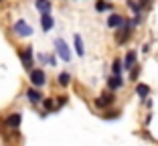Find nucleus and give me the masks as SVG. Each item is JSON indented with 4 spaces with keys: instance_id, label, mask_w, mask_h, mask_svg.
<instances>
[{
    "instance_id": "nucleus-1",
    "label": "nucleus",
    "mask_w": 158,
    "mask_h": 146,
    "mask_svg": "<svg viewBox=\"0 0 158 146\" xmlns=\"http://www.w3.org/2000/svg\"><path fill=\"white\" fill-rule=\"evenodd\" d=\"M134 37V24H132V19H126V23L122 24V28H118L114 33V41H116L118 47H124L132 41Z\"/></svg>"
},
{
    "instance_id": "nucleus-2",
    "label": "nucleus",
    "mask_w": 158,
    "mask_h": 146,
    "mask_svg": "<svg viewBox=\"0 0 158 146\" xmlns=\"http://www.w3.org/2000/svg\"><path fill=\"white\" fill-rule=\"evenodd\" d=\"M10 33H12L16 39H28V37L35 35V28H33V24H28L24 19H16L12 24H10Z\"/></svg>"
},
{
    "instance_id": "nucleus-3",
    "label": "nucleus",
    "mask_w": 158,
    "mask_h": 146,
    "mask_svg": "<svg viewBox=\"0 0 158 146\" xmlns=\"http://www.w3.org/2000/svg\"><path fill=\"white\" fill-rule=\"evenodd\" d=\"M19 59L23 63V67L27 69V73L31 69L37 67V57H35V47L33 45H24V47L19 49Z\"/></svg>"
},
{
    "instance_id": "nucleus-4",
    "label": "nucleus",
    "mask_w": 158,
    "mask_h": 146,
    "mask_svg": "<svg viewBox=\"0 0 158 146\" xmlns=\"http://www.w3.org/2000/svg\"><path fill=\"white\" fill-rule=\"evenodd\" d=\"M116 102H118V95L114 94V91H107V90H106V91H102L98 98L93 99V108L106 112V110L114 108V106H116Z\"/></svg>"
},
{
    "instance_id": "nucleus-5",
    "label": "nucleus",
    "mask_w": 158,
    "mask_h": 146,
    "mask_svg": "<svg viewBox=\"0 0 158 146\" xmlns=\"http://www.w3.org/2000/svg\"><path fill=\"white\" fill-rule=\"evenodd\" d=\"M28 83L37 87V90H43L47 83H49V77H47V71L43 67H35V69L28 71Z\"/></svg>"
},
{
    "instance_id": "nucleus-6",
    "label": "nucleus",
    "mask_w": 158,
    "mask_h": 146,
    "mask_svg": "<svg viewBox=\"0 0 158 146\" xmlns=\"http://www.w3.org/2000/svg\"><path fill=\"white\" fill-rule=\"evenodd\" d=\"M53 45H55V55H57V59H61V61H65V63H71L73 53H71L69 45L65 43V39H63V37H57L55 41H53Z\"/></svg>"
},
{
    "instance_id": "nucleus-7",
    "label": "nucleus",
    "mask_w": 158,
    "mask_h": 146,
    "mask_svg": "<svg viewBox=\"0 0 158 146\" xmlns=\"http://www.w3.org/2000/svg\"><path fill=\"white\" fill-rule=\"evenodd\" d=\"M20 124H23V114H20V112L6 114V118H4V128H6V130H10V132H19Z\"/></svg>"
},
{
    "instance_id": "nucleus-8",
    "label": "nucleus",
    "mask_w": 158,
    "mask_h": 146,
    "mask_svg": "<svg viewBox=\"0 0 158 146\" xmlns=\"http://www.w3.org/2000/svg\"><path fill=\"white\" fill-rule=\"evenodd\" d=\"M24 99H27L31 106H41L45 95H43V90H37L33 85H28L27 90H24Z\"/></svg>"
},
{
    "instance_id": "nucleus-9",
    "label": "nucleus",
    "mask_w": 158,
    "mask_h": 146,
    "mask_svg": "<svg viewBox=\"0 0 158 146\" xmlns=\"http://www.w3.org/2000/svg\"><path fill=\"white\" fill-rule=\"evenodd\" d=\"M126 23V16L122 12H118V10H114V12H110V16L106 19V27L112 28V31H118V28H122V24Z\"/></svg>"
},
{
    "instance_id": "nucleus-10",
    "label": "nucleus",
    "mask_w": 158,
    "mask_h": 146,
    "mask_svg": "<svg viewBox=\"0 0 158 146\" xmlns=\"http://www.w3.org/2000/svg\"><path fill=\"white\" fill-rule=\"evenodd\" d=\"M122 63H124V71H130L132 67H136L138 65V51L136 49H128L124 59H122Z\"/></svg>"
},
{
    "instance_id": "nucleus-11",
    "label": "nucleus",
    "mask_w": 158,
    "mask_h": 146,
    "mask_svg": "<svg viewBox=\"0 0 158 146\" xmlns=\"http://www.w3.org/2000/svg\"><path fill=\"white\" fill-rule=\"evenodd\" d=\"M126 85V81H124V77H118V75H107V79H106V87H107V91H120L122 87Z\"/></svg>"
},
{
    "instance_id": "nucleus-12",
    "label": "nucleus",
    "mask_w": 158,
    "mask_h": 146,
    "mask_svg": "<svg viewBox=\"0 0 158 146\" xmlns=\"http://www.w3.org/2000/svg\"><path fill=\"white\" fill-rule=\"evenodd\" d=\"M39 23H41V28H43V33H51L53 27H55V19H53V14H41L39 16Z\"/></svg>"
},
{
    "instance_id": "nucleus-13",
    "label": "nucleus",
    "mask_w": 158,
    "mask_h": 146,
    "mask_svg": "<svg viewBox=\"0 0 158 146\" xmlns=\"http://www.w3.org/2000/svg\"><path fill=\"white\" fill-rule=\"evenodd\" d=\"M134 91H136V95H138L142 102L150 98V85H148V83H144V81H138V83H136V90H134Z\"/></svg>"
},
{
    "instance_id": "nucleus-14",
    "label": "nucleus",
    "mask_w": 158,
    "mask_h": 146,
    "mask_svg": "<svg viewBox=\"0 0 158 146\" xmlns=\"http://www.w3.org/2000/svg\"><path fill=\"white\" fill-rule=\"evenodd\" d=\"M73 51L77 57H85V45H83V39H81V35L75 33L73 35Z\"/></svg>"
},
{
    "instance_id": "nucleus-15",
    "label": "nucleus",
    "mask_w": 158,
    "mask_h": 146,
    "mask_svg": "<svg viewBox=\"0 0 158 146\" xmlns=\"http://www.w3.org/2000/svg\"><path fill=\"white\" fill-rule=\"evenodd\" d=\"M93 8L98 10V12H114L116 6H114V2H110V0H95Z\"/></svg>"
},
{
    "instance_id": "nucleus-16",
    "label": "nucleus",
    "mask_w": 158,
    "mask_h": 146,
    "mask_svg": "<svg viewBox=\"0 0 158 146\" xmlns=\"http://www.w3.org/2000/svg\"><path fill=\"white\" fill-rule=\"evenodd\" d=\"M41 106H43V110H45V112H43L41 116H47V114L57 112V106H55V95H51V98H45Z\"/></svg>"
},
{
    "instance_id": "nucleus-17",
    "label": "nucleus",
    "mask_w": 158,
    "mask_h": 146,
    "mask_svg": "<svg viewBox=\"0 0 158 146\" xmlns=\"http://www.w3.org/2000/svg\"><path fill=\"white\" fill-rule=\"evenodd\" d=\"M35 8H37L41 14H49L51 8H53V2L51 0H35Z\"/></svg>"
},
{
    "instance_id": "nucleus-18",
    "label": "nucleus",
    "mask_w": 158,
    "mask_h": 146,
    "mask_svg": "<svg viewBox=\"0 0 158 146\" xmlns=\"http://www.w3.org/2000/svg\"><path fill=\"white\" fill-rule=\"evenodd\" d=\"M57 85H59V87H69L71 85V73L69 71H61V73H57Z\"/></svg>"
},
{
    "instance_id": "nucleus-19",
    "label": "nucleus",
    "mask_w": 158,
    "mask_h": 146,
    "mask_svg": "<svg viewBox=\"0 0 158 146\" xmlns=\"http://www.w3.org/2000/svg\"><path fill=\"white\" fill-rule=\"evenodd\" d=\"M102 118H103V120H120V118H122V110L110 108V110H106V112L102 114Z\"/></svg>"
},
{
    "instance_id": "nucleus-20",
    "label": "nucleus",
    "mask_w": 158,
    "mask_h": 146,
    "mask_svg": "<svg viewBox=\"0 0 158 146\" xmlns=\"http://www.w3.org/2000/svg\"><path fill=\"white\" fill-rule=\"evenodd\" d=\"M112 75H118V77H122V73H124V63H122V59L120 57H116L112 61Z\"/></svg>"
},
{
    "instance_id": "nucleus-21",
    "label": "nucleus",
    "mask_w": 158,
    "mask_h": 146,
    "mask_svg": "<svg viewBox=\"0 0 158 146\" xmlns=\"http://www.w3.org/2000/svg\"><path fill=\"white\" fill-rule=\"evenodd\" d=\"M140 73H142V65H136V67H132V69L128 71V81H130V83H138V79H140Z\"/></svg>"
},
{
    "instance_id": "nucleus-22",
    "label": "nucleus",
    "mask_w": 158,
    "mask_h": 146,
    "mask_svg": "<svg viewBox=\"0 0 158 146\" xmlns=\"http://www.w3.org/2000/svg\"><path fill=\"white\" fill-rule=\"evenodd\" d=\"M126 6H128V8H130L134 14H142V12H144V10H142V6H140V2H138V0H126Z\"/></svg>"
},
{
    "instance_id": "nucleus-23",
    "label": "nucleus",
    "mask_w": 158,
    "mask_h": 146,
    "mask_svg": "<svg viewBox=\"0 0 158 146\" xmlns=\"http://www.w3.org/2000/svg\"><path fill=\"white\" fill-rule=\"evenodd\" d=\"M69 104V95H55V106H57V110L59 108H63V106H67Z\"/></svg>"
},
{
    "instance_id": "nucleus-24",
    "label": "nucleus",
    "mask_w": 158,
    "mask_h": 146,
    "mask_svg": "<svg viewBox=\"0 0 158 146\" xmlns=\"http://www.w3.org/2000/svg\"><path fill=\"white\" fill-rule=\"evenodd\" d=\"M142 20H144V14H134V16H132V24H134V28L140 27V24H142Z\"/></svg>"
},
{
    "instance_id": "nucleus-25",
    "label": "nucleus",
    "mask_w": 158,
    "mask_h": 146,
    "mask_svg": "<svg viewBox=\"0 0 158 146\" xmlns=\"http://www.w3.org/2000/svg\"><path fill=\"white\" fill-rule=\"evenodd\" d=\"M138 2H140V6H142V10H150L154 0H138Z\"/></svg>"
},
{
    "instance_id": "nucleus-26",
    "label": "nucleus",
    "mask_w": 158,
    "mask_h": 146,
    "mask_svg": "<svg viewBox=\"0 0 158 146\" xmlns=\"http://www.w3.org/2000/svg\"><path fill=\"white\" fill-rule=\"evenodd\" d=\"M37 61L39 63H49V53H39V55H37Z\"/></svg>"
},
{
    "instance_id": "nucleus-27",
    "label": "nucleus",
    "mask_w": 158,
    "mask_h": 146,
    "mask_svg": "<svg viewBox=\"0 0 158 146\" xmlns=\"http://www.w3.org/2000/svg\"><path fill=\"white\" fill-rule=\"evenodd\" d=\"M57 61L59 59H57L55 53H49V67H57Z\"/></svg>"
},
{
    "instance_id": "nucleus-28",
    "label": "nucleus",
    "mask_w": 158,
    "mask_h": 146,
    "mask_svg": "<svg viewBox=\"0 0 158 146\" xmlns=\"http://www.w3.org/2000/svg\"><path fill=\"white\" fill-rule=\"evenodd\" d=\"M140 51L144 53V55H148V53H150V43H144V45L140 47Z\"/></svg>"
},
{
    "instance_id": "nucleus-29",
    "label": "nucleus",
    "mask_w": 158,
    "mask_h": 146,
    "mask_svg": "<svg viewBox=\"0 0 158 146\" xmlns=\"http://www.w3.org/2000/svg\"><path fill=\"white\" fill-rule=\"evenodd\" d=\"M142 104H146V108H148V110H150V108H152V99H150V98H148V99H144V102H142Z\"/></svg>"
},
{
    "instance_id": "nucleus-30",
    "label": "nucleus",
    "mask_w": 158,
    "mask_h": 146,
    "mask_svg": "<svg viewBox=\"0 0 158 146\" xmlns=\"http://www.w3.org/2000/svg\"><path fill=\"white\" fill-rule=\"evenodd\" d=\"M150 122H152V112H148V114H146V126H148Z\"/></svg>"
},
{
    "instance_id": "nucleus-31",
    "label": "nucleus",
    "mask_w": 158,
    "mask_h": 146,
    "mask_svg": "<svg viewBox=\"0 0 158 146\" xmlns=\"http://www.w3.org/2000/svg\"><path fill=\"white\" fill-rule=\"evenodd\" d=\"M142 136H144L146 140H152V136H150V132H148V130H144V132H142Z\"/></svg>"
},
{
    "instance_id": "nucleus-32",
    "label": "nucleus",
    "mask_w": 158,
    "mask_h": 146,
    "mask_svg": "<svg viewBox=\"0 0 158 146\" xmlns=\"http://www.w3.org/2000/svg\"><path fill=\"white\" fill-rule=\"evenodd\" d=\"M2 2H4V0H0V4H2Z\"/></svg>"
},
{
    "instance_id": "nucleus-33",
    "label": "nucleus",
    "mask_w": 158,
    "mask_h": 146,
    "mask_svg": "<svg viewBox=\"0 0 158 146\" xmlns=\"http://www.w3.org/2000/svg\"><path fill=\"white\" fill-rule=\"evenodd\" d=\"M110 2H112V0H110Z\"/></svg>"
}]
</instances>
